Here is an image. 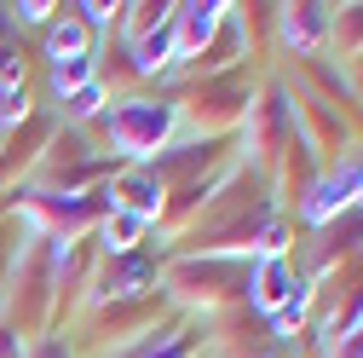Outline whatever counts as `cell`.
Here are the masks:
<instances>
[{
    "label": "cell",
    "mask_w": 363,
    "mask_h": 358,
    "mask_svg": "<svg viewBox=\"0 0 363 358\" xmlns=\"http://www.w3.org/2000/svg\"><path fill=\"white\" fill-rule=\"evenodd\" d=\"M357 249H363V237H357Z\"/></svg>",
    "instance_id": "cell-22"
},
{
    "label": "cell",
    "mask_w": 363,
    "mask_h": 358,
    "mask_svg": "<svg viewBox=\"0 0 363 358\" xmlns=\"http://www.w3.org/2000/svg\"><path fill=\"white\" fill-rule=\"evenodd\" d=\"M271 23H277L283 47L294 58H317V53H323V40H329V29H335V6H311V0H306V6H277Z\"/></svg>",
    "instance_id": "cell-7"
},
{
    "label": "cell",
    "mask_w": 363,
    "mask_h": 358,
    "mask_svg": "<svg viewBox=\"0 0 363 358\" xmlns=\"http://www.w3.org/2000/svg\"><path fill=\"white\" fill-rule=\"evenodd\" d=\"M300 283H306V272H300L289 254H254V260H248V306L259 312V318L283 312Z\"/></svg>",
    "instance_id": "cell-6"
},
{
    "label": "cell",
    "mask_w": 363,
    "mask_h": 358,
    "mask_svg": "<svg viewBox=\"0 0 363 358\" xmlns=\"http://www.w3.org/2000/svg\"><path fill=\"white\" fill-rule=\"evenodd\" d=\"M357 202H363V156H340V162H329L323 173L311 179V191H306L294 208H300V226L329 232L335 219H340L346 208H357Z\"/></svg>",
    "instance_id": "cell-3"
},
{
    "label": "cell",
    "mask_w": 363,
    "mask_h": 358,
    "mask_svg": "<svg viewBox=\"0 0 363 358\" xmlns=\"http://www.w3.org/2000/svg\"><path fill=\"white\" fill-rule=\"evenodd\" d=\"M162 289V272L145 260V254H116L104 260L93 283H86V312H99V306H121V300H145Z\"/></svg>",
    "instance_id": "cell-4"
},
{
    "label": "cell",
    "mask_w": 363,
    "mask_h": 358,
    "mask_svg": "<svg viewBox=\"0 0 363 358\" xmlns=\"http://www.w3.org/2000/svg\"><path fill=\"white\" fill-rule=\"evenodd\" d=\"M357 214H363V202H357Z\"/></svg>",
    "instance_id": "cell-23"
},
{
    "label": "cell",
    "mask_w": 363,
    "mask_h": 358,
    "mask_svg": "<svg viewBox=\"0 0 363 358\" xmlns=\"http://www.w3.org/2000/svg\"><path fill=\"white\" fill-rule=\"evenodd\" d=\"M254 358H300V352H289V347H271V352H254Z\"/></svg>",
    "instance_id": "cell-19"
},
{
    "label": "cell",
    "mask_w": 363,
    "mask_h": 358,
    "mask_svg": "<svg viewBox=\"0 0 363 358\" xmlns=\"http://www.w3.org/2000/svg\"><path fill=\"white\" fill-rule=\"evenodd\" d=\"M29 358H75V352H69V341H64V335H47V341H40Z\"/></svg>",
    "instance_id": "cell-18"
},
{
    "label": "cell",
    "mask_w": 363,
    "mask_h": 358,
    "mask_svg": "<svg viewBox=\"0 0 363 358\" xmlns=\"http://www.w3.org/2000/svg\"><path fill=\"white\" fill-rule=\"evenodd\" d=\"M29 121V87H0V133Z\"/></svg>",
    "instance_id": "cell-14"
},
{
    "label": "cell",
    "mask_w": 363,
    "mask_h": 358,
    "mask_svg": "<svg viewBox=\"0 0 363 358\" xmlns=\"http://www.w3.org/2000/svg\"><path fill=\"white\" fill-rule=\"evenodd\" d=\"M81 23H86V35L93 29H116V18H121V6H99V0H81V6H69Z\"/></svg>",
    "instance_id": "cell-16"
},
{
    "label": "cell",
    "mask_w": 363,
    "mask_h": 358,
    "mask_svg": "<svg viewBox=\"0 0 363 358\" xmlns=\"http://www.w3.org/2000/svg\"><path fill=\"white\" fill-rule=\"evenodd\" d=\"M162 283L185 300V306H225L248 295V254H179Z\"/></svg>",
    "instance_id": "cell-2"
},
{
    "label": "cell",
    "mask_w": 363,
    "mask_h": 358,
    "mask_svg": "<svg viewBox=\"0 0 363 358\" xmlns=\"http://www.w3.org/2000/svg\"><path fill=\"white\" fill-rule=\"evenodd\" d=\"M225 18H231L225 0H191V6H173V70L196 64L213 47V35L225 29Z\"/></svg>",
    "instance_id": "cell-5"
},
{
    "label": "cell",
    "mask_w": 363,
    "mask_h": 358,
    "mask_svg": "<svg viewBox=\"0 0 363 358\" xmlns=\"http://www.w3.org/2000/svg\"><path fill=\"white\" fill-rule=\"evenodd\" d=\"M196 347H202V335L191 324H167V330L133 335V341H121V347H110L99 358H196Z\"/></svg>",
    "instance_id": "cell-8"
},
{
    "label": "cell",
    "mask_w": 363,
    "mask_h": 358,
    "mask_svg": "<svg viewBox=\"0 0 363 358\" xmlns=\"http://www.w3.org/2000/svg\"><path fill=\"white\" fill-rule=\"evenodd\" d=\"M58 104H64V121H69V127L99 121V116L110 110V87H104V81H93V87H81V93H69V99H58Z\"/></svg>",
    "instance_id": "cell-13"
},
{
    "label": "cell",
    "mask_w": 363,
    "mask_h": 358,
    "mask_svg": "<svg viewBox=\"0 0 363 358\" xmlns=\"http://www.w3.org/2000/svg\"><path fill=\"white\" fill-rule=\"evenodd\" d=\"M75 53H93V35H86V23L75 18V12H52V23H47V64H58V58H75Z\"/></svg>",
    "instance_id": "cell-11"
},
{
    "label": "cell",
    "mask_w": 363,
    "mask_h": 358,
    "mask_svg": "<svg viewBox=\"0 0 363 358\" xmlns=\"http://www.w3.org/2000/svg\"><path fill=\"white\" fill-rule=\"evenodd\" d=\"M156 226V219H145V214H133V208H110L104 219H99V249H104V260H116V254H139V243H145V232Z\"/></svg>",
    "instance_id": "cell-10"
},
{
    "label": "cell",
    "mask_w": 363,
    "mask_h": 358,
    "mask_svg": "<svg viewBox=\"0 0 363 358\" xmlns=\"http://www.w3.org/2000/svg\"><path fill=\"white\" fill-rule=\"evenodd\" d=\"M357 87H363V58H357Z\"/></svg>",
    "instance_id": "cell-20"
},
{
    "label": "cell",
    "mask_w": 363,
    "mask_h": 358,
    "mask_svg": "<svg viewBox=\"0 0 363 358\" xmlns=\"http://www.w3.org/2000/svg\"><path fill=\"white\" fill-rule=\"evenodd\" d=\"M329 40H340V47H363V6H346L329 29Z\"/></svg>",
    "instance_id": "cell-15"
},
{
    "label": "cell",
    "mask_w": 363,
    "mask_h": 358,
    "mask_svg": "<svg viewBox=\"0 0 363 358\" xmlns=\"http://www.w3.org/2000/svg\"><path fill=\"white\" fill-rule=\"evenodd\" d=\"M110 202H116V208H133V214H145V219H162L167 185H162L150 168H116V173H110Z\"/></svg>",
    "instance_id": "cell-9"
},
{
    "label": "cell",
    "mask_w": 363,
    "mask_h": 358,
    "mask_svg": "<svg viewBox=\"0 0 363 358\" xmlns=\"http://www.w3.org/2000/svg\"><path fill=\"white\" fill-rule=\"evenodd\" d=\"M179 99L167 93H127V99H110V110L99 116V133L121 168H150L173 139H179Z\"/></svg>",
    "instance_id": "cell-1"
},
{
    "label": "cell",
    "mask_w": 363,
    "mask_h": 358,
    "mask_svg": "<svg viewBox=\"0 0 363 358\" xmlns=\"http://www.w3.org/2000/svg\"><path fill=\"white\" fill-rule=\"evenodd\" d=\"M104 75V64H99V47L93 53H75V58H58L52 64V99H69V93H81V87H93Z\"/></svg>",
    "instance_id": "cell-12"
},
{
    "label": "cell",
    "mask_w": 363,
    "mask_h": 358,
    "mask_svg": "<svg viewBox=\"0 0 363 358\" xmlns=\"http://www.w3.org/2000/svg\"><path fill=\"white\" fill-rule=\"evenodd\" d=\"M6 12H12V23H52L58 6H47V0H23V6H6Z\"/></svg>",
    "instance_id": "cell-17"
},
{
    "label": "cell",
    "mask_w": 363,
    "mask_h": 358,
    "mask_svg": "<svg viewBox=\"0 0 363 358\" xmlns=\"http://www.w3.org/2000/svg\"><path fill=\"white\" fill-rule=\"evenodd\" d=\"M0 151H6V133H0Z\"/></svg>",
    "instance_id": "cell-21"
}]
</instances>
